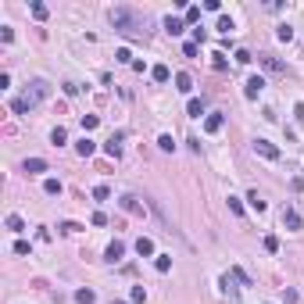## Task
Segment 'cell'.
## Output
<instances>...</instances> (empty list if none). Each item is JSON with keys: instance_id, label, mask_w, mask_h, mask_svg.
<instances>
[{"instance_id": "6da1fadb", "label": "cell", "mask_w": 304, "mask_h": 304, "mask_svg": "<svg viewBox=\"0 0 304 304\" xmlns=\"http://www.w3.org/2000/svg\"><path fill=\"white\" fill-rule=\"evenodd\" d=\"M111 25L118 32H140L143 29V18L136 11H129V7H115V11H111Z\"/></svg>"}, {"instance_id": "7402d4cb", "label": "cell", "mask_w": 304, "mask_h": 304, "mask_svg": "<svg viewBox=\"0 0 304 304\" xmlns=\"http://www.w3.org/2000/svg\"><path fill=\"white\" fill-rule=\"evenodd\" d=\"M43 193H47V197H58V193H61V182H58V179H47V182H43Z\"/></svg>"}, {"instance_id": "83f0119b", "label": "cell", "mask_w": 304, "mask_h": 304, "mask_svg": "<svg viewBox=\"0 0 304 304\" xmlns=\"http://www.w3.org/2000/svg\"><path fill=\"white\" fill-rule=\"evenodd\" d=\"M229 275H233V279H236V283H243V287H251V275H247L243 269H233V272H229Z\"/></svg>"}, {"instance_id": "52a82bcc", "label": "cell", "mask_w": 304, "mask_h": 304, "mask_svg": "<svg viewBox=\"0 0 304 304\" xmlns=\"http://www.w3.org/2000/svg\"><path fill=\"white\" fill-rule=\"evenodd\" d=\"M118 204H122V208L129 211V215H143V204H140V200H136V197H133V193H125V197H122V200H118Z\"/></svg>"}, {"instance_id": "e0dca14e", "label": "cell", "mask_w": 304, "mask_h": 304, "mask_svg": "<svg viewBox=\"0 0 304 304\" xmlns=\"http://www.w3.org/2000/svg\"><path fill=\"white\" fill-rule=\"evenodd\" d=\"M11 111H15V115H29L32 107H29V100H25V97H15V100H11Z\"/></svg>"}, {"instance_id": "ee69618b", "label": "cell", "mask_w": 304, "mask_h": 304, "mask_svg": "<svg viewBox=\"0 0 304 304\" xmlns=\"http://www.w3.org/2000/svg\"><path fill=\"white\" fill-rule=\"evenodd\" d=\"M293 115H297L301 122H304V104H297V107H293Z\"/></svg>"}, {"instance_id": "4316f807", "label": "cell", "mask_w": 304, "mask_h": 304, "mask_svg": "<svg viewBox=\"0 0 304 304\" xmlns=\"http://www.w3.org/2000/svg\"><path fill=\"white\" fill-rule=\"evenodd\" d=\"M247 200H251V208H254V211H265V200L258 197V190H251V193H247Z\"/></svg>"}, {"instance_id": "9a60e30c", "label": "cell", "mask_w": 304, "mask_h": 304, "mask_svg": "<svg viewBox=\"0 0 304 304\" xmlns=\"http://www.w3.org/2000/svg\"><path fill=\"white\" fill-rule=\"evenodd\" d=\"M76 151L82 154V158H90V154H93V151H97V143H93V140H90V136H82V140L76 143Z\"/></svg>"}, {"instance_id": "d590c367", "label": "cell", "mask_w": 304, "mask_h": 304, "mask_svg": "<svg viewBox=\"0 0 304 304\" xmlns=\"http://www.w3.org/2000/svg\"><path fill=\"white\" fill-rule=\"evenodd\" d=\"M229 29H233V18L222 15V18H218V32H229Z\"/></svg>"}, {"instance_id": "ab89813d", "label": "cell", "mask_w": 304, "mask_h": 304, "mask_svg": "<svg viewBox=\"0 0 304 304\" xmlns=\"http://www.w3.org/2000/svg\"><path fill=\"white\" fill-rule=\"evenodd\" d=\"M115 58H118V61H122V64H133V54H129L125 47H122V50H118V54H115Z\"/></svg>"}, {"instance_id": "cb8c5ba5", "label": "cell", "mask_w": 304, "mask_h": 304, "mask_svg": "<svg viewBox=\"0 0 304 304\" xmlns=\"http://www.w3.org/2000/svg\"><path fill=\"white\" fill-rule=\"evenodd\" d=\"M129 301H133V304H143V301H147V290H143V287H133V290H129Z\"/></svg>"}, {"instance_id": "f35d334b", "label": "cell", "mask_w": 304, "mask_h": 304, "mask_svg": "<svg viewBox=\"0 0 304 304\" xmlns=\"http://www.w3.org/2000/svg\"><path fill=\"white\" fill-rule=\"evenodd\" d=\"M197 18H200V7L190 4V7H186V22H197Z\"/></svg>"}, {"instance_id": "44dd1931", "label": "cell", "mask_w": 304, "mask_h": 304, "mask_svg": "<svg viewBox=\"0 0 304 304\" xmlns=\"http://www.w3.org/2000/svg\"><path fill=\"white\" fill-rule=\"evenodd\" d=\"M186 115H193V118H200V115H204V104H200V100H197V97H193V100H190V104H186Z\"/></svg>"}, {"instance_id": "ac0fdd59", "label": "cell", "mask_w": 304, "mask_h": 304, "mask_svg": "<svg viewBox=\"0 0 304 304\" xmlns=\"http://www.w3.org/2000/svg\"><path fill=\"white\" fill-rule=\"evenodd\" d=\"M76 301H79V304H93V301H97V293L90 290V287H82V290H76Z\"/></svg>"}, {"instance_id": "d4e9b609", "label": "cell", "mask_w": 304, "mask_h": 304, "mask_svg": "<svg viewBox=\"0 0 304 304\" xmlns=\"http://www.w3.org/2000/svg\"><path fill=\"white\" fill-rule=\"evenodd\" d=\"M158 147H161V151H176V140H172L168 133H161L158 136Z\"/></svg>"}, {"instance_id": "d6986e66", "label": "cell", "mask_w": 304, "mask_h": 304, "mask_svg": "<svg viewBox=\"0 0 304 304\" xmlns=\"http://www.w3.org/2000/svg\"><path fill=\"white\" fill-rule=\"evenodd\" d=\"M47 4H40V0H36V4H32V18H36V22H47Z\"/></svg>"}, {"instance_id": "603a6c76", "label": "cell", "mask_w": 304, "mask_h": 304, "mask_svg": "<svg viewBox=\"0 0 304 304\" xmlns=\"http://www.w3.org/2000/svg\"><path fill=\"white\" fill-rule=\"evenodd\" d=\"M4 226L11 229V233H22V229H25V222H22L18 215H7V222H4Z\"/></svg>"}, {"instance_id": "4dcf8cb0", "label": "cell", "mask_w": 304, "mask_h": 304, "mask_svg": "<svg viewBox=\"0 0 304 304\" xmlns=\"http://www.w3.org/2000/svg\"><path fill=\"white\" fill-rule=\"evenodd\" d=\"M211 64L222 72V68H226V54H222V50H215V54H211Z\"/></svg>"}, {"instance_id": "ba28073f", "label": "cell", "mask_w": 304, "mask_h": 304, "mask_svg": "<svg viewBox=\"0 0 304 304\" xmlns=\"http://www.w3.org/2000/svg\"><path fill=\"white\" fill-rule=\"evenodd\" d=\"M258 61H261V68H269V72H287V64H283L279 58H272V54H261Z\"/></svg>"}, {"instance_id": "1f68e13d", "label": "cell", "mask_w": 304, "mask_h": 304, "mask_svg": "<svg viewBox=\"0 0 304 304\" xmlns=\"http://www.w3.org/2000/svg\"><path fill=\"white\" fill-rule=\"evenodd\" d=\"M229 211H233V215H243V200L240 197H229Z\"/></svg>"}, {"instance_id": "f1b7e54d", "label": "cell", "mask_w": 304, "mask_h": 304, "mask_svg": "<svg viewBox=\"0 0 304 304\" xmlns=\"http://www.w3.org/2000/svg\"><path fill=\"white\" fill-rule=\"evenodd\" d=\"M97 122H100V115H82V129H86V133L97 129Z\"/></svg>"}, {"instance_id": "836d02e7", "label": "cell", "mask_w": 304, "mask_h": 304, "mask_svg": "<svg viewBox=\"0 0 304 304\" xmlns=\"http://www.w3.org/2000/svg\"><path fill=\"white\" fill-rule=\"evenodd\" d=\"M107 197H111V190H107V186H93V200H107Z\"/></svg>"}, {"instance_id": "4fadbf2b", "label": "cell", "mask_w": 304, "mask_h": 304, "mask_svg": "<svg viewBox=\"0 0 304 304\" xmlns=\"http://www.w3.org/2000/svg\"><path fill=\"white\" fill-rule=\"evenodd\" d=\"M176 90H179V93H190V90H193L190 72H179V76H176Z\"/></svg>"}, {"instance_id": "b9f144b4", "label": "cell", "mask_w": 304, "mask_h": 304, "mask_svg": "<svg viewBox=\"0 0 304 304\" xmlns=\"http://www.w3.org/2000/svg\"><path fill=\"white\" fill-rule=\"evenodd\" d=\"M15 254H29V243H25V240H15Z\"/></svg>"}, {"instance_id": "7a4b0ae2", "label": "cell", "mask_w": 304, "mask_h": 304, "mask_svg": "<svg viewBox=\"0 0 304 304\" xmlns=\"http://www.w3.org/2000/svg\"><path fill=\"white\" fill-rule=\"evenodd\" d=\"M25 100H29V107H36V104H43V100H47L50 97V82L47 79H36L32 82V86L29 90H25V93H22Z\"/></svg>"}, {"instance_id": "7c38bea8", "label": "cell", "mask_w": 304, "mask_h": 304, "mask_svg": "<svg viewBox=\"0 0 304 304\" xmlns=\"http://www.w3.org/2000/svg\"><path fill=\"white\" fill-rule=\"evenodd\" d=\"M151 79H154V82H168V79H172L168 64H154V68H151Z\"/></svg>"}, {"instance_id": "74e56055", "label": "cell", "mask_w": 304, "mask_h": 304, "mask_svg": "<svg viewBox=\"0 0 304 304\" xmlns=\"http://www.w3.org/2000/svg\"><path fill=\"white\" fill-rule=\"evenodd\" d=\"M90 222H93V226H107V215H104V211H93V218H90Z\"/></svg>"}, {"instance_id": "60d3db41", "label": "cell", "mask_w": 304, "mask_h": 304, "mask_svg": "<svg viewBox=\"0 0 304 304\" xmlns=\"http://www.w3.org/2000/svg\"><path fill=\"white\" fill-rule=\"evenodd\" d=\"M0 40H4V43H11V40H15V29H7V25H4V29H0Z\"/></svg>"}, {"instance_id": "ffe728a7", "label": "cell", "mask_w": 304, "mask_h": 304, "mask_svg": "<svg viewBox=\"0 0 304 304\" xmlns=\"http://www.w3.org/2000/svg\"><path fill=\"white\" fill-rule=\"evenodd\" d=\"M154 269H158V272H168V269H172V258H168V254H158V258H154Z\"/></svg>"}, {"instance_id": "3957f363", "label": "cell", "mask_w": 304, "mask_h": 304, "mask_svg": "<svg viewBox=\"0 0 304 304\" xmlns=\"http://www.w3.org/2000/svg\"><path fill=\"white\" fill-rule=\"evenodd\" d=\"M261 90H265V79L261 76H251V79L243 82V97L247 100H258V97H261Z\"/></svg>"}, {"instance_id": "7bdbcfd3", "label": "cell", "mask_w": 304, "mask_h": 304, "mask_svg": "<svg viewBox=\"0 0 304 304\" xmlns=\"http://www.w3.org/2000/svg\"><path fill=\"white\" fill-rule=\"evenodd\" d=\"M236 61H240V64H251L254 58H251V54H247V50H236Z\"/></svg>"}, {"instance_id": "484cf974", "label": "cell", "mask_w": 304, "mask_h": 304, "mask_svg": "<svg viewBox=\"0 0 304 304\" xmlns=\"http://www.w3.org/2000/svg\"><path fill=\"white\" fill-rule=\"evenodd\" d=\"M64 140H68V133H64V129L58 125V129H54V133H50V143H54V147H61Z\"/></svg>"}, {"instance_id": "5b68a950", "label": "cell", "mask_w": 304, "mask_h": 304, "mask_svg": "<svg viewBox=\"0 0 304 304\" xmlns=\"http://www.w3.org/2000/svg\"><path fill=\"white\" fill-rule=\"evenodd\" d=\"M283 226H287V229H301V226H304L301 211H297V208H287V211H283Z\"/></svg>"}, {"instance_id": "5bb4252c", "label": "cell", "mask_w": 304, "mask_h": 304, "mask_svg": "<svg viewBox=\"0 0 304 304\" xmlns=\"http://www.w3.org/2000/svg\"><path fill=\"white\" fill-rule=\"evenodd\" d=\"M136 254H140V258L154 254V240H151V236H140V240H136Z\"/></svg>"}, {"instance_id": "e575fe53", "label": "cell", "mask_w": 304, "mask_h": 304, "mask_svg": "<svg viewBox=\"0 0 304 304\" xmlns=\"http://www.w3.org/2000/svg\"><path fill=\"white\" fill-rule=\"evenodd\" d=\"M58 229H61V233H79V229H82V226H79V222H61Z\"/></svg>"}, {"instance_id": "2e32d148", "label": "cell", "mask_w": 304, "mask_h": 304, "mask_svg": "<svg viewBox=\"0 0 304 304\" xmlns=\"http://www.w3.org/2000/svg\"><path fill=\"white\" fill-rule=\"evenodd\" d=\"M165 32H168V36H179V32H182V18H172V15H168V18H165Z\"/></svg>"}, {"instance_id": "8d00e7d4", "label": "cell", "mask_w": 304, "mask_h": 304, "mask_svg": "<svg viewBox=\"0 0 304 304\" xmlns=\"http://www.w3.org/2000/svg\"><path fill=\"white\" fill-rule=\"evenodd\" d=\"M182 54H186V58H197V43H193V40L182 43Z\"/></svg>"}, {"instance_id": "8fae6325", "label": "cell", "mask_w": 304, "mask_h": 304, "mask_svg": "<svg viewBox=\"0 0 304 304\" xmlns=\"http://www.w3.org/2000/svg\"><path fill=\"white\" fill-rule=\"evenodd\" d=\"M118 143H122V133H115V136H111V140H107V143H104V151H107V154H111V158H122V147H118Z\"/></svg>"}, {"instance_id": "f546056e", "label": "cell", "mask_w": 304, "mask_h": 304, "mask_svg": "<svg viewBox=\"0 0 304 304\" xmlns=\"http://www.w3.org/2000/svg\"><path fill=\"white\" fill-rule=\"evenodd\" d=\"M265 251H269V254L279 251V236H265Z\"/></svg>"}, {"instance_id": "d6a6232c", "label": "cell", "mask_w": 304, "mask_h": 304, "mask_svg": "<svg viewBox=\"0 0 304 304\" xmlns=\"http://www.w3.org/2000/svg\"><path fill=\"white\" fill-rule=\"evenodd\" d=\"M275 36H279L283 43H290L293 40V29H290V25H279V32H275Z\"/></svg>"}, {"instance_id": "9c48e42d", "label": "cell", "mask_w": 304, "mask_h": 304, "mask_svg": "<svg viewBox=\"0 0 304 304\" xmlns=\"http://www.w3.org/2000/svg\"><path fill=\"white\" fill-rule=\"evenodd\" d=\"M222 125H226V115H218V111L204 118V133H218V129H222Z\"/></svg>"}, {"instance_id": "277c9868", "label": "cell", "mask_w": 304, "mask_h": 304, "mask_svg": "<svg viewBox=\"0 0 304 304\" xmlns=\"http://www.w3.org/2000/svg\"><path fill=\"white\" fill-rule=\"evenodd\" d=\"M254 154H261V158H269V161H279V147L269 143V140H254Z\"/></svg>"}, {"instance_id": "30bf717a", "label": "cell", "mask_w": 304, "mask_h": 304, "mask_svg": "<svg viewBox=\"0 0 304 304\" xmlns=\"http://www.w3.org/2000/svg\"><path fill=\"white\" fill-rule=\"evenodd\" d=\"M22 168L29 172V176H40V172H47V161H43V158H29V161L22 165Z\"/></svg>"}, {"instance_id": "8992f818", "label": "cell", "mask_w": 304, "mask_h": 304, "mask_svg": "<svg viewBox=\"0 0 304 304\" xmlns=\"http://www.w3.org/2000/svg\"><path fill=\"white\" fill-rule=\"evenodd\" d=\"M122 254H125V243H122V240H115V243L104 251V261H111V265H115V261H122Z\"/></svg>"}]
</instances>
